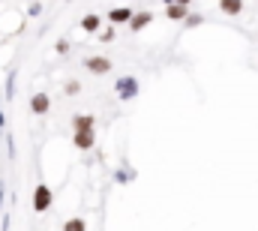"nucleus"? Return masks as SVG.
<instances>
[{
	"label": "nucleus",
	"mask_w": 258,
	"mask_h": 231,
	"mask_svg": "<svg viewBox=\"0 0 258 231\" xmlns=\"http://www.w3.org/2000/svg\"><path fill=\"white\" fill-rule=\"evenodd\" d=\"M114 93L120 102H132L141 93V81L135 75H120V78H114Z\"/></svg>",
	"instance_id": "obj_1"
},
{
	"label": "nucleus",
	"mask_w": 258,
	"mask_h": 231,
	"mask_svg": "<svg viewBox=\"0 0 258 231\" xmlns=\"http://www.w3.org/2000/svg\"><path fill=\"white\" fill-rule=\"evenodd\" d=\"M51 201H54V192L45 183H36V189H33V210L36 213H45L51 207Z\"/></svg>",
	"instance_id": "obj_2"
},
{
	"label": "nucleus",
	"mask_w": 258,
	"mask_h": 231,
	"mask_svg": "<svg viewBox=\"0 0 258 231\" xmlns=\"http://www.w3.org/2000/svg\"><path fill=\"white\" fill-rule=\"evenodd\" d=\"M72 144L78 150H93V144H96V126L93 129H72Z\"/></svg>",
	"instance_id": "obj_3"
},
{
	"label": "nucleus",
	"mask_w": 258,
	"mask_h": 231,
	"mask_svg": "<svg viewBox=\"0 0 258 231\" xmlns=\"http://www.w3.org/2000/svg\"><path fill=\"white\" fill-rule=\"evenodd\" d=\"M84 69L93 72V75H108L114 69V63L108 57H102V54H93V57H84Z\"/></svg>",
	"instance_id": "obj_4"
},
{
	"label": "nucleus",
	"mask_w": 258,
	"mask_h": 231,
	"mask_svg": "<svg viewBox=\"0 0 258 231\" xmlns=\"http://www.w3.org/2000/svg\"><path fill=\"white\" fill-rule=\"evenodd\" d=\"M150 21H153V12H147V9H141V12H132V18H129L126 30H129V33H141L144 27H150Z\"/></svg>",
	"instance_id": "obj_5"
},
{
	"label": "nucleus",
	"mask_w": 258,
	"mask_h": 231,
	"mask_svg": "<svg viewBox=\"0 0 258 231\" xmlns=\"http://www.w3.org/2000/svg\"><path fill=\"white\" fill-rule=\"evenodd\" d=\"M78 24H81V30H84V33L96 36V33L102 30V15H99V12H87V15H84Z\"/></svg>",
	"instance_id": "obj_6"
},
{
	"label": "nucleus",
	"mask_w": 258,
	"mask_h": 231,
	"mask_svg": "<svg viewBox=\"0 0 258 231\" xmlns=\"http://www.w3.org/2000/svg\"><path fill=\"white\" fill-rule=\"evenodd\" d=\"M48 108H51V96H48V93H33V96H30V111H33V114H48Z\"/></svg>",
	"instance_id": "obj_7"
},
{
	"label": "nucleus",
	"mask_w": 258,
	"mask_h": 231,
	"mask_svg": "<svg viewBox=\"0 0 258 231\" xmlns=\"http://www.w3.org/2000/svg\"><path fill=\"white\" fill-rule=\"evenodd\" d=\"M132 6H114V9H108V21L117 27V24H129V18H132Z\"/></svg>",
	"instance_id": "obj_8"
},
{
	"label": "nucleus",
	"mask_w": 258,
	"mask_h": 231,
	"mask_svg": "<svg viewBox=\"0 0 258 231\" xmlns=\"http://www.w3.org/2000/svg\"><path fill=\"white\" fill-rule=\"evenodd\" d=\"M216 6H219V12H222V15H228V18H237V15L243 12V6H246V3H243V0H219Z\"/></svg>",
	"instance_id": "obj_9"
},
{
	"label": "nucleus",
	"mask_w": 258,
	"mask_h": 231,
	"mask_svg": "<svg viewBox=\"0 0 258 231\" xmlns=\"http://www.w3.org/2000/svg\"><path fill=\"white\" fill-rule=\"evenodd\" d=\"M189 15V6H183V3H171V6H165V18L168 21H183Z\"/></svg>",
	"instance_id": "obj_10"
},
{
	"label": "nucleus",
	"mask_w": 258,
	"mask_h": 231,
	"mask_svg": "<svg viewBox=\"0 0 258 231\" xmlns=\"http://www.w3.org/2000/svg\"><path fill=\"white\" fill-rule=\"evenodd\" d=\"M96 126V117L93 114H75L72 117V129H93Z\"/></svg>",
	"instance_id": "obj_11"
},
{
	"label": "nucleus",
	"mask_w": 258,
	"mask_h": 231,
	"mask_svg": "<svg viewBox=\"0 0 258 231\" xmlns=\"http://www.w3.org/2000/svg\"><path fill=\"white\" fill-rule=\"evenodd\" d=\"M135 174H138V171H135L132 165H126V162H123V165L114 171V180H117V183H132V180H135Z\"/></svg>",
	"instance_id": "obj_12"
},
{
	"label": "nucleus",
	"mask_w": 258,
	"mask_h": 231,
	"mask_svg": "<svg viewBox=\"0 0 258 231\" xmlns=\"http://www.w3.org/2000/svg\"><path fill=\"white\" fill-rule=\"evenodd\" d=\"M63 231H87V222H84L81 216H72V219L63 222Z\"/></svg>",
	"instance_id": "obj_13"
},
{
	"label": "nucleus",
	"mask_w": 258,
	"mask_h": 231,
	"mask_svg": "<svg viewBox=\"0 0 258 231\" xmlns=\"http://www.w3.org/2000/svg\"><path fill=\"white\" fill-rule=\"evenodd\" d=\"M201 24H204V15H201V12H189V15L183 18V27H186V30H192V27H201Z\"/></svg>",
	"instance_id": "obj_14"
},
{
	"label": "nucleus",
	"mask_w": 258,
	"mask_h": 231,
	"mask_svg": "<svg viewBox=\"0 0 258 231\" xmlns=\"http://www.w3.org/2000/svg\"><path fill=\"white\" fill-rule=\"evenodd\" d=\"M114 30H117V27H114V24H111V27H102V30H99V33H96V36H99V42H114V36H117V33H114Z\"/></svg>",
	"instance_id": "obj_15"
},
{
	"label": "nucleus",
	"mask_w": 258,
	"mask_h": 231,
	"mask_svg": "<svg viewBox=\"0 0 258 231\" xmlns=\"http://www.w3.org/2000/svg\"><path fill=\"white\" fill-rule=\"evenodd\" d=\"M42 12H45V3H39V0H33V3L27 6V15H30V18H39Z\"/></svg>",
	"instance_id": "obj_16"
},
{
	"label": "nucleus",
	"mask_w": 258,
	"mask_h": 231,
	"mask_svg": "<svg viewBox=\"0 0 258 231\" xmlns=\"http://www.w3.org/2000/svg\"><path fill=\"white\" fill-rule=\"evenodd\" d=\"M63 93H66V96H75V93H81V84H78V81H66V84H63Z\"/></svg>",
	"instance_id": "obj_17"
},
{
	"label": "nucleus",
	"mask_w": 258,
	"mask_h": 231,
	"mask_svg": "<svg viewBox=\"0 0 258 231\" xmlns=\"http://www.w3.org/2000/svg\"><path fill=\"white\" fill-rule=\"evenodd\" d=\"M6 96L9 99L15 96V72H9V78H6Z\"/></svg>",
	"instance_id": "obj_18"
},
{
	"label": "nucleus",
	"mask_w": 258,
	"mask_h": 231,
	"mask_svg": "<svg viewBox=\"0 0 258 231\" xmlns=\"http://www.w3.org/2000/svg\"><path fill=\"white\" fill-rule=\"evenodd\" d=\"M54 48H57V54H66V51H69V39H57Z\"/></svg>",
	"instance_id": "obj_19"
},
{
	"label": "nucleus",
	"mask_w": 258,
	"mask_h": 231,
	"mask_svg": "<svg viewBox=\"0 0 258 231\" xmlns=\"http://www.w3.org/2000/svg\"><path fill=\"white\" fill-rule=\"evenodd\" d=\"M177 3H183V6H192L195 0H177Z\"/></svg>",
	"instance_id": "obj_20"
},
{
	"label": "nucleus",
	"mask_w": 258,
	"mask_h": 231,
	"mask_svg": "<svg viewBox=\"0 0 258 231\" xmlns=\"http://www.w3.org/2000/svg\"><path fill=\"white\" fill-rule=\"evenodd\" d=\"M162 3H165V6H171V3H177V0H162Z\"/></svg>",
	"instance_id": "obj_21"
},
{
	"label": "nucleus",
	"mask_w": 258,
	"mask_h": 231,
	"mask_svg": "<svg viewBox=\"0 0 258 231\" xmlns=\"http://www.w3.org/2000/svg\"><path fill=\"white\" fill-rule=\"evenodd\" d=\"M69 3H72V0H69Z\"/></svg>",
	"instance_id": "obj_22"
}]
</instances>
